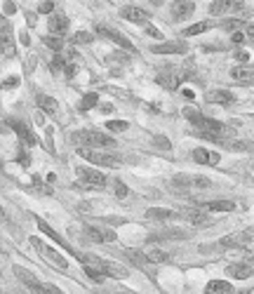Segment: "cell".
Returning a JSON list of instances; mask_svg holds the SVG:
<instances>
[{"instance_id":"6da1fadb","label":"cell","mask_w":254,"mask_h":294,"mask_svg":"<svg viewBox=\"0 0 254 294\" xmlns=\"http://www.w3.org/2000/svg\"><path fill=\"white\" fill-rule=\"evenodd\" d=\"M78 261L80 264H85V266L89 268H97V271L101 273V275H108V278H116V280H125L127 275H130V271H127L125 266H120V264H116V261H108V259H101V256H94V254H78Z\"/></svg>"},{"instance_id":"7a4b0ae2","label":"cell","mask_w":254,"mask_h":294,"mask_svg":"<svg viewBox=\"0 0 254 294\" xmlns=\"http://www.w3.org/2000/svg\"><path fill=\"white\" fill-rule=\"evenodd\" d=\"M71 141L78 144V149H116V139L104 137L101 132H94V130H78V132L71 134Z\"/></svg>"},{"instance_id":"3957f363","label":"cell","mask_w":254,"mask_h":294,"mask_svg":"<svg viewBox=\"0 0 254 294\" xmlns=\"http://www.w3.org/2000/svg\"><path fill=\"white\" fill-rule=\"evenodd\" d=\"M28 243L33 245L35 250H38V254L43 256V259H47V261H50L52 266L57 268V271H66V268H68V261L64 259V254H59V252H57L55 247H50V245H45L40 238H31V240H28Z\"/></svg>"},{"instance_id":"277c9868","label":"cell","mask_w":254,"mask_h":294,"mask_svg":"<svg viewBox=\"0 0 254 294\" xmlns=\"http://www.w3.org/2000/svg\"><path fill=\"white\" fill-rule=\"evenodd\" d=\"M76 174H78V181L83 183L85 189H106V183H108L106 174L97 172V170H89V167H78Z\"/></svg>"},{"instance_id":"5b68a950","label":"cell","mask_w":254,"mask_h":294,"mask_svg":"<svg viewBox=\"0 0 254 294\" xmlns=\"http://www.w3.org/2000/svg\"><path fill=\"white\" fill-rule=\"evenodd\" d=\"M78 153L85 158V160L94 162V165H104V167H120L122 158L120 156H108L104 151H92V149H78Z\"/></svg>"},{"instance_id":"8992f818","label":"cell","mask_w":254,"mask_h":294,"mask_svg":"<svg viewBox=\"0 0 254 294\" xmlns=\"http://www.w3.org/2000/svg\"><path fill=\"white\" fill-rule=\"evenodd\" d=\"M97 33L101 35V38H106V40H111V43H116L118 47H122V50H127V52H137V47H134L132 43H130V38L127 35H122L120 31H116V28H111V26H97L94 28Z\"/></svg>"},{"instance_id":"52a82bcc","label":"cell","mask_w":254,"mask_h":294,"mask_svg":"<svg viewBox=\"0 0 254 294\" xmlns=\"http://www.w3.org/2000/svg\"><path fill=\"white\" fill-rule=\"evenodd\" d=\"M174 186L179 189H212V181L207 177H200V174H177L172 179Z\"/></svg>"},{"instance_id":"ba28073f","label":"cell","mask_w":254,"mask_h":294,"mask_svg":"<svg viewBox=\"0 0 254 294\" xmlns=\"http://www.w3.org/2000/svg\"><path fill=\"white\" fill-rule=\"evenodd\" d=\"M252 238L254 235L249 233V231H235V233H231V235H224L216 245H219V247H228V250H243Z\"/></svg>"},{"instance_id":"9c48e42d","label":"cell","mask_w":254,"mask_h":294,"mask_svg":"<svg viewBox=\"0 0 254 294\" xmlns=\"http://www.w3.org/2000/svg\"><path fill=\"white\" fill-rule=\"evenodd\" d=\"M228 275H233L235 280H247V278L254 275V259H247V261H238V264H231L226 268Z\"/></svg>"},{"instance_id":"30bf717a","label":"cell","mask_w":254,"mask_h":294,"mask_svg":"<svg viewBox=\"0 0 254 294\" xmlns=\"http://www.w3.org/2000/svg\"><path fill=\"white\" fill-rule=\"evenodd\" d=\"M85 233L94 240V243H116V231L111 228H99V226H85Z\"/></svg>"},{"instance_id":"8fae6325","label":"cell","mask_w":254,"mask_h":294,"mask_svg":"<svg viewBox=\"0 0 254 294\" xmlns=\"http://www.w3.org/2000/svg\"><path fill=\"white\" fill-rule=\"evenodd\" d=\"M120 17L127 19V22H134V24H144V22H149L151 19V14L146 10H141V7H137V5H127V7H122L120 10Z\"/></svg>"},{"instance_id":"7c38bea8","label":"cell","mask_w":254,"mask_h":294,"mask_svg":"<svg viewBox=\"0 0 254 294\" xmlns=\"http://www.w3.org/2000/svg\"><path fill=\"white\" fill-rule=\"evenodd\" d=\"M12 54L14 52V45H12V26L0 17V54Z\"/></svg>"},{"instance_id":"4fadbf2b","label":"cell","mask_w":254,"mask_h":294,"mask_svg":"<svg viewBox=\"0 0 254 294\" xmlns=\"http://www.w3.org/2000/svg\"><path fill=\"white\" fill-rule=\"evenodd\" d=\"M151 52L153 54H184V52H188V47L184 43H160V45H153Z\"/></svg>"},{"instance_id":"5bb4252c","label":"cell","mask_w":254,"mask_h":294,"mask_svg":"<svg viewBox=\"0 0 254 294\" xmlns=\"http://www.w3.org/2000/svg\"><path fill=\"white\" fill-rule=\"evenodd\" d=\"M191 156H193V160L200 162V165H219V160H221V156L216 151H207V149H195Z\"/></svg>"},{"instance_id":"9a60e30c","label":"cell","mask_w":254,"mask_h":294,"mask_svg":"<svg viewBox=\"0 0 254 294\" xmlns=\"http://www.w3.org/2000/svg\"><path fill=\"white\" fill-rule=\"evenodd\" d=\"M47 28H50V33H55L57 38H61V35L68 31V19L64 17V14H55V17H50Z\"/></svg>"},{"instance_id":"2e32d148","label":"cell","mask_w":254,"mask_h":294,"mask_svg":"<svg viewBox=\"0 0 254 294\" xmlns=\"http://www.w3.org/2000/svg\"><path fill=\"white\" fill-rule=\"evenodd\" d=\"M14 275H17L19 280H22V283L26 285V287H31V289H33V292L40 287V280H38V278H35L31 271H26V268H24V266H14Z\"/></svg>"},{"instance_id":"e0dca14e","label":"cell","mask_w":254,"mask_h":294,"mask_svg":"<svg viewBox=\"0 0 254 294\" xmlns=\"http://www.w3.org/2000/svg\"><path fill=\"white\" fill-rule=\"evenodd\" d=\"M10 127L14 130V132L19 134V139H22V141H26V144H35V141H38V139L33 137V132L26 127V122H22V120H10Z\"/></svg>"},{"instance_id":"ac0fdd59","label":"cell","mask_w":254,"mask_h":294,"mask_svg":"<svg viewBox=\"0 0 254 294\" xmlns=\"http://www.w3.org/2000/svg\"><path fill=\"white\" fill-rule=\"evenodd\" d=\"M205 99L212 101V104H231V101L235 99V95L228 92V89H210Z\"/></svg>"},{"instance_id":"d6986e66","label":"cell","mask_w":254,"mask_h":294,"mask_svg":"<svg viewBox=\"0 0 254 294\" xmlns=\"http://www.w3.org/2000/svg\"><path fill=\"white\" fill-rule=\"evenodd\" d=\"M38 228H40V231H43V233H47V235H50V238H52V240H57V243H59V245H61V247H64V250L73 252V254H76V256H78V252H76V250H71V245H68V243H66V240L61 238V235H57V233H55V228H52V226H50V224H45V222H43V219H38Z\"/></svg>"},{"instance_id":"ffe728a7","label":"cell","mask_w":254,"mask_h":294,"mask_svg":"<svg viewBox=\"0 0 254 294\" xmlns=\"http://www.w3.org/2000/svg\"><path fill=\"white\" fill-rule=\"evenodd\" d=\"M205 294H233V287L226 280H210L205 287Z\"/></svg>"},{"instance_id":"44dd1931","label":"cell","mask_w":254,"mask_h":294,"mask_svg":"<svg viewBox=\"0 0 254 294\" xmlns=\"http://www.w3.org/2000/svg\"><path fill=\"white\" fill-rule=\"evenodd\" d=\"M177 216H184V219H188L191 224H205L207 222V214L205 212H200L198 207H188V210H179Z\"/></svg>"},{"instance_id":"7402d4cb","label":"cell","mask_w":254,"mask_h":294,"mask_svg":"<svg viewBox=\"0 0 254 294\" xmlns=\"http://www.w3.org/2000/svg\"><path fill=\"white\" fill-rule=\"evenodd\" d=\"M203 207L210 212H233L235 203L233 200H210V203H203Z\"/></svg>"},{"instance_id":"603a6c76","label":"cell","mask_w":254,"mask_h":294,"mask_svg":"<svg viewBox=\"0 0 254 294\" xmlns=\"http://www.w3.org/2000/svg\"><path fill=\"white\" fill-rule=\"evenodd\" d=\"M146 216H149V219H160V222H167V219H174L177 212H174V210H165V207H151V210H146Z\"/></svg>"},{"instance_id":"cb8c5ba5","label":"cell","mask_w":254,"mask_h":294,"mask_svg":"<svg viewBox=\"0 0 254 294\" xmlns=\"http://www.w3.org/2000/svg\"><path fill=\"white\" fill-rule=\"evenodd\" d=\"M231 78L240 80V83H249V80H254V71L247 66H235V68H231Z\"/></svg>"},{"instance_id":"d4e9b609","label":"cell","mask_w":254,"mask_h":294,"mask_svg":"<svg viewBox=\"0 0 254 294\" xmlns=\"http://www.w3.org/2000/svg\"><path fill=\"white\" fill-rule=\"evenodd\" d=\"M146 259L153 261V264H172L174 261V256L167 254L165 250H149V254H146Z\"/></svg>"},{"instance_id":"484cf974","label":"cell","mask_w":254,"mask_h":294,"mask_svg":"<svg viewBox=\"0 0 254 294\" xmlns=\"http://www.w3.org/2000/svg\"><path fill=\"white\" fill-rule=\"evenodd\" d=\"M193 10H195V3H177V5L172 7V12H174V17H177V19L188 17Z\"/></svg>"},{"instance_id":"4316f807","label":"cell","mask_w":254,"mask_h":294,"mask_svg":"<svg viewBox=\"0 0 254 294\" xmlns=\"http://www.w3.org/2000/svg\"><path fill=\"white\" fill-rule=\"evenodd\" d=\"M38 106H40V111H45V113H55L57 111V101L52 99V97H47V95H38Z\"/></svg>"},{"instance_id":"83f0119b","label":"cell","mask_w":254,"mask_h":294,"mask_svg":"<svg viewBox=\"0 0 254 294\" xmlns=\"http://www.w3.org/2000/svg\"><path fill=\"white\" fill-rule=\"evenodd\" d=\"M212 26H214V24H210V22H200V24H193V26H188L186 31H184V35H198V33H205V31H210Z\"/></svg>"},{"instance_id":"f1b7e54d","label":"cell","mask_w":254,"mask_h":294,"mask_svg":"<svg viewBox=\"0 0 254 294\" xmlns=\"http://www.w3.org/2000/svg\"><path fill=\"white\" fill-rule=\"evenodd\" d=\"M228 7H231V0H214V3H210V14H221Z\"/></svg>"},{"instance_id":"f546056e","label":"cell","mask_w":254,"mask_h":294,"mask_svg":"<svg viewBox=\"0 0 254 294\" xmlns=\"http://www.w3.org/2000/svg\"><path fill=\"white\" fill-rule=\"evenodd\" d=\"M97 101H99V97L94 95V92L85 95L83 101H80V111H89V108H94V106H97Z\"/></svg>"},{"instance_id":"4dcf8cb0","label":"cell","mask_w":254,"mask_h":294,"mask_svg":"<svg viewBox=\"0 0 254 294\" xmlns=\"http://www.w3.org/2000/svg\"><path fill=\"white\" fill-rule=\"evenodd\" d=\"M45 45H47L50 50L59 52V50H64V38H57V35H47V38H45Z\"/></svg>"},{"instance_id":"1f68e13d","label":"cell","mask_w":254,"mask_h":294,"mask_svg":"<svg viewBox=\"0 0 254 294\" xmlns=\"http://www.w3.org/2000/svg\"><path fill=\"white\" fill-rule=\"evenodd\" d=\"M73 43L76 45H89L92 43V33H87V31H78V33L73 35Z\"/></svg>"},{"instance_id":"d6a6232c","label":"cell","mask_w":254,"mask_h":294,"mask_svg":"<svg viewBox=\"0 0 254 294\" xmlns=\"http://www.w3.org/2000/svg\"><path fill=\"white\" fill-rule=\"evenodd\" d=\"M228 10L235 12V14H243V17H247V14H249V7L245 5V3H240V0H238V3H233V0H231V7H228Z\"/></svg>"},{"instance_id":"836d02e7","label":"cell","mask_w":254,"mask_h":294,"mask_svg":"<svg viewBox=\"0 0 254 294\" xmlns=\"http://www.w3.org/2000/svg\"><path fill=\"white\" fill-rule=\"evenodd\" d=\"M106 127H108L111 132H125L127 122L125 120H108V122H106Z\"/></svg>"},{"instance_id":"e575fe53","label":"cell","mask_w":254,"mask_h":294,"mask_svg":"<svg viewBox=\"0 0 254 294\" xmlns=\"http://www.w3.org/2000/svg\"><path fill=\"white\" fill-rule=\"evenodd\" d=\"M219 26L228 28V31H238V28L243 26V22H240V19H226V22H221Z\"/></svg>"},{"instance_id":"d590c367","label":"cell","mask_w":254,"mask_h":294,"mask_svg":"<svg viewBox=\"0 0 254 294\" xmlns=\"http://www.w3.org/2000/svg\"><path fill=\"white\" fill-rule=\"evenodd\" d=\"M113 186H116V195H118V198H127V193H130V191H127V186L120 181V179H118V181H113Z\"/></svg>"},{"instance_id":"8d00e7d4","label":"cell","mask_w":254,"mask_h":294,"mask_svg":"<svg viewBox=\"0 0 254 294\" xmlns=\"http://www.w3.org/2000/svg\"><path fill=\"white\" fill-rule=\"evenodd\" d=\"M55 5H57V3H50V0H47V3H40L38 12H40V14H50V12H55Z\"/></svg>"},{"instance_id":"74e56055","label":"cell","mask_w":254,"mask_h":294,"mask_svg":"<svg viewBox=\"0 0 254 294\" xmlns=\"http://www.w3.org/2000/svg\"><path fill=\"white\" fill-rule=\"evenodd\" d=\"M182 113H184V116H186L191 122H193L195 118H200V116H203V113H200V111H195V108H191V106H186V108H184Z\"/></svg>"},{"instance_id":"f35d334b","label":"cell","mask_w":254,"mask_h":294,"mask_svg":"<svg viewBox=\"0 0 254 294\" xmlns=\"http://www.w3.org/2000/svg\"><path fill=\"white\" fill-rule=\"evenodd\" d=\"M85 273H87L89 278H94L97 283H101V280H104V275H101V273L97 271V268H89V266H85Z\"/></svg>"},{"instance_id":"ab89813d","label":"cell","mask_w":254,"mask_h":294,"mask_svg":"<svg viewBox=\"0 0 254 294\" xmlns=\"http://www.w3.org/2000/svg\"><path fill=\"white\" fill-rule=\"evenodd\" d=\"M155 146H160L162 151H170V141H167L162 134H158V137H155Z\"/></svg>"},{"instance_id":"60d3db41","label":"cell","mask_w":254,"mask_h":294,"mask_svg":"<svg viewBox=\"0 0 254 294\" xmlns=\"http://www.w3.org/2000/svg\"><path fill=\"white\" fill-rule=\"evenodd\" d=\"M127 254L132 256V259H134V261H137V264H146V261H149V259H146V256L137 254V252H132V250H127Z\"/></svg>"},{"instance_id":"b9f144b4","label":"cell","mask_w":254,"mask_h":294,"mask_svg":"<svg viewBox=\"0 0 254 294\" xmlns=\"http://www.w3.org/2000/svg\"><path fill=\"white\" fill-rule=\"evenodd\" d=\"M19 85V78H14V76H12V78H7V80H3V87H17Z\"/></svg>"},{"instance_id":"7bdbcfd3","label":"cell","mask_w":254,"mask_h":294,"mask_svg":"<svg viewBox=\"0 0 254 294\" xmlns=\"http://www.w3.org/2000/svg\"><path fill=\"white\" fill-rule=\"evenodd\" d=\"M76 73H78V66H76V64H73V61H71V64H66V78H73Z\"/></svg>"},{"instance_id":"ee69618b","label":"cell","mask_w":254,"mask_h":294,"mask_svg":"<svg viewBox=\"0 0 254 294\" xmlns=\"http://www.w3.org/2000/svg\"><path fill=\"white\" fill-rule=\"evenodd\" d=\"M61 66H66V61H61V57H55V59H52V68H55V71H59Z\"/></svg>"},{"instance_id":"f6af8a7d","label":"cell","mask_w":254,"mask_h":294,"mask_svg":"<svg viewBox=\"0 0 254 294\" xmlns=\"http://www.w3.org/2000/svg\"><path fill=\"white\" fill-rule=\"evenodd\" d=\"M17 12V5L14 3H5V14H14Z\"/></svg>"},{"instance_id":"bcb514c9","label":"cell","mask_w":254,"mask_h":294,"mask_svg":"<svg viewBox=\"0 0 254 294\" xmlns=\"http://www.w3.org/2000/svg\"><path fill=\"white\" fill-rule=\"evenodd\" d=\"M233 43H238V45L243 43V33H238V31H235V33H233Z\"/></svg>"},{"instance_id":"7dc6e473","label":"cell","mask_w":254,"mask_h":294,"mask_svg":"<svg viewBox=\"0 0 254 294\" xmlns=\"http://www.w3.org/2000/svg\"><path fill=\"white\" fill-rule=\"evenodd\" d=\"M101 111H104V113H111V111H113V106H111V104H104V106H101Z\"/></svg>"},{"instance_id":"c3c4849f","label":"cell","mask_w":254,"mask_h":294,"mask_svg":"<svg viewBox=\"0 0 254 294\" xmlns=\"http://www.w3.org/2000/svg\"><path fill=\"white\" fill-rule=\"evenodd\" d=\"M0 294H7V292H5V289H0Z\"/></svg>"},{"instance_id":"681fc988","label":"cell","mask_w":254,"mask_h":294,"mask_svg":"<svg viewBox=\"0 0 254 294\" xmlns=\"http://www.w3.org/2000/svg\"><path fill=\"white\" fill-rule=\"evenodd\" d=\"M252 172H254V160H252Z\"/></svg>"},{"instance_id":"f907efd6","label":"cell","mask_w":254,"mask_h":294,"mask_svg":"<svg viewBox=\"0 0 254 294\" xmlns=\"http://www.w3.org/2000/svg\"><path fill=\"white\" fill-rule=\"evenodd\" d=\"M122 294H132V292H122Z\"/></svg>"},{"instance_id":"816d5d0a","label":"cell","mask_w":254,"mask_h":294,"mask_svg":"<svg viewBox=\"0 0 254 294\" xmlns=\"http://www.w3.org/2000/svg\"><path fill=\"white\" fill-rule=\"evenodd\" d=\"M19 294H22V292H19Z\"/></svg>"}]
</instances>
